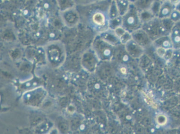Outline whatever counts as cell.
I'll use <instances>...</instances> for the list:
<instances>
[{
    "label": "cell",
    "mask_w": 180,
    "mask_h": 134,
    "mask_svg": "<svg viewBox=\"0 0 180 134\" xmlns=\"http://www.w3.org/2000/svg\"><path fill=\"white\" fill-rule=\"evenodd\" d=\"M93 19L94 23L98 25H103L105 23V17L101 13L95 14L93 16Z\"/></svg>",
    "instance_id": "obj_1"
},
{
    "label": "cell",
    "mask_w": 180,
    "mask_h": 134,
    "mask_svg": "<svg viewBox=\"0 0 180 134\" xmlns=\"http://www.w3.org/2000/svg\"><path fill=\"white\" fill-rule=\"evenodd\" d=\"M157 122L159 124L164 125L167 122V118L163 115H160L157 118Z\"/></svg>",
    "instance_id": "obj_2"
},
{
    "label": "cell",
    "mask_w": 180,
    "mask_h": 134,
    "mask_svg": "<svg viewBox=\"0 0 180 134\" xmlns=\"http://www.w3.org/2000/svg\"><path fill=\"white\" fill-rule=\"evenodd\" d=\"M121 72H122V73H125V68H122V69H121Z\"/></svg>",
    "instance_id": "obj_3"
}]
</instances>
